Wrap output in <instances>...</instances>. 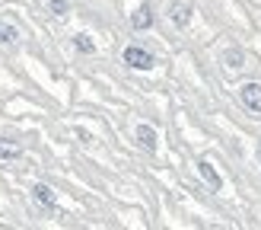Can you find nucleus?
Listing matches in <instances>:
<instances>
[{
  "instance_id": "f257e3e1",
  "label": "nucleus",
  "mask_w": 261,
  "mask_h": 230,
  "mask_svg": "<svg viewBox=\"0 0 261 230\" xmlns=\"http://www.w3.org/2000/svg\"><path fill=\"white\" fill-rule=\"evenodd\" d=\"M124 64H130V67H137V71H150L153 67V55L137 48V45H130V48H124Z\"/></svg>"
},
{
  "instance_id": "f03ea898",
  "label": "nucleus",
  "mask_w": 261,
  "mask_h": 230,
  "mask_svg": "<svg viewBox=\"0 0 261 230\" xmlns=\"http://www.w3.org/2000/svg\"><path fill=\"white\" fill-rule=\"evenodd\" d=\"M239 96H242V102H245L252 112H261V83H242Z\"/></svg>"
},
{
  "instance_id": "7ed1b4c3",
  "label": "nucleus",
  "mask_w": 261,
  "mask_h": 230,
  "mask_svg": "<svg viewBox=\"0 0 261 230\" xmlns=\"http://www.w3.org/2000/svg\"><path fill=\"white\" fill-rule=\"evenodd\" d=\"M130 26H134V29H147V26H153V10H150L147 4L137 7L134 16H130Z\"/></svg>"
},
{
  "instance_id": "20e7f679",
  "label": "nucleus",
  "mask_w": 261,
  "mask_h": 230,
  "mask_svg": "<svg viewBox=\"0 0 261 230\" xmlns=\"http://www.w3.org/2000/svg\"><path fill=\"white\" fill-rule=\"evenodd\" d=\"M137 141H140L143 150H156V131H153L150 125H140L137 128Z\"/></svg>"
},
{
  "instance_id": "39448f33",
  "label": "nucleus",
  "mask_w": 261,
  "mask_h": 230,
  "mask_svg": "<svg viewBox=\"0 0 261 230\" xmlns=\"http://www.w3.org/2000/svg\"><path fill=\"white\" fill-rule=\"evenodd\" d=\"M198 170H201V176H204V179H207V182H211L214 189H220V186H223V179L217 176V170H214V166L207 163V160H201V163H198Z\"/></svg>"
},
{
  "instance_id": "423d86ee",
  "label": "nucleus",
  "mask_w": 261,
  "mask_h": 230,
  "mask_svg": "<svg viewBox=\"0 0 261 230\" xmlns=\"http://www.w3.org/2000/svg\"><path fill=\"white\" fill-rule=\"evenodd\" d=\"M188 16H191V10H188V0H181L178 7H172V22L185 26V22H188Z\"/></svg>"
},
{
  "instance_id": "0eeeda50",
  "label": "nucleus",
  "mask_w": 261,
  "mask_h": 230,
  "mask_svg": "<svg viewBox=\"0 0 261 230\" xmlns=\"http://www.w3.org/2000/svg\"><path fill=\"white\" fill-rule=\"evenodd\" d=\"M32 192H35V201H42V204H51V201H55V192H51L48 186H35Z\"/></svg>"
},
{
  "instance_id": "6e6552de",
  "label": "nucleus",
  "mask_w": 261,
  "mask_h": 230,
  "mask_svg": "<svg viewBox=\"0 0 261 230\" xmlns=\"http://www.w3.org/2000/svg\"><path fill=\"white\" fill-rule=\"evenodd\" d=\"M73 45L80 48V51H93V48H96L93 42H89V35H83V32H80V35H73Z\"/></svg>"
},
{
  "instance_id": "1a4fd4ad",
  "label": "nucleus",
  "mask_w": 261,
  "mask_h": 230,
  "mask_svg": "<svg viewBox=\"0 0 261 230\" xmlns=\"http://www.w3.org/2000/svg\"><path fill=\"white\" fill-rule=\"evenodd\" d=\"M13 38H16V29L13 26H0V45H10Z\"/></svg>"
},
{
  "instance_id": "9d476101",
  "label": "nucleus",
  "mask_w": 261,
  "mask_h": 230,
  "mask_svg": "<svg viewBox=\"0 0 261 230\" xmlns=\"http://www.w3.org/2000/svg\"><path fill=\"white\" fill-rule=\"evenodd\" d=\"M48 10L58 13V16H64V13H67V0H48Z\"/></svg>"
},
{
  "instance_id": "9b49d317",
  "label": "nucleus",
  "mask_w": 261,
  "mask_h": 230,
  "mask_svg": "<svg viewBox=\"0 0 261 230\" xmlns=\"http://www.w3.org/2000/svg\"><path fill=\"white\" fill-rule=\"evenodd\" d=\"M0 157H16V150H10V147H0Z\"/></svg>"
}]
</instances>
